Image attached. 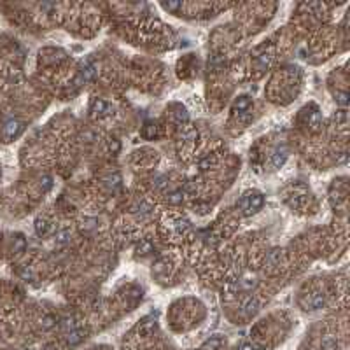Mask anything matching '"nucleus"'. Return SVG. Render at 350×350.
I'll list each match as a JSON object with an SVG mask.
<instances>
[{"instance_id": "nucleus-11", "label": "nucleus", "mask_w": 350, "mask_h": 350, "mask_svg": "<svg viewBox=\"0 0 350 350\" xmlns=\"http://www.w3.org/2000/svg\"><path fill=\"white\" fill-rule=\"evenodd\" d=\"M240 350H259V348H256L252 343H243L242 347H240Z\"/></svg>"}, {"instance_id": "nucleus-1", "label": "nucleus", "mask_w": 350, "mask_h": 350, "mask_svg": "<svg viewBox=\"0 0 350 350\" xmlns=\"http://www.w3.org/2000/svg\"><path fill=\"white\" fill-rule=\"evenodd\" d=\"M240 210L243 212V215H252L256 212H259L265 205V196L259 191H249L242 196L240 200Z\"/></svg>"}, {"instance_id": "nucleus-9", "label": "nucleus", "mask_w": 350, "mask_h": 350, "mask_svg": "<svg viewBox=\"0 0 350 350\" xmlns=\"http://www.w3.org/2000/svg\"><path fill=\"white\" fill-rule=\"evenodd\" d=\"M322 348L324 350H338V341H336V338H333V336H324L322 338Z\"/></svg>"}, {"instance_id": "nucleus-6", "label": "nucleus", "mask_w": 350, "mask_h": 350, "mask_svg": "<svg viewBox=\"0 0 350 350\" xmlns=\"http://www.w3.org/2000/svg\"><path fill=\"white\" fill-rule=\"evenodd\" d=\"M65 340H67V343H69L70 347H76V345H79L81 341L84 340V331H82L81 328L72 329V331H69L65 334Z\"/></svg>"}, {"instance_id": "nucleus-7", "label": "nucleus", "mask_w": 350, "mask_h": 350, "mask_svg": "<svg viewBox=\"0 0 350 350\" xmlns=\"http://www.w3.org/2000/svg\"><path fill=\"white\" fill-rule=\"evenodd\" d=\"M258 310H259V301L256 300V298H249V300L243 301V305H242V313H243V315L252 317L254 313H258Z\"/></svg>"}, {"instance_id": "nucleus-8", "label": "nucleus", "mask_w": 350, "mask_h": 350, "mask_svg": "<svg viewBox=\"0 0 350 350\" xmlns=\"http://www.w3.org/2000/svg\"><path fill=\"white\" fill-rule=\"evenodd\" d=\"M156 329V321L154 319H144L139 324V333L144 334V336H149L152 331Z\"/></svg>"}, {"instance_id": "nucleus-5", "label": "nucleus", "mask_w": 350, "mask_h": 350, "mask_svg": "<svg viewBox=\"0 0 350 350\" xmlns=\"http://www.w3.org/2000/svg\"><path fill=\"white\" fill-rule=\"evenodd\" d=\"M324 294L322 293H313V294H310L308 298H306V303H305V306H306V310H319V308H322L324 306Z\"/></svg>"}, {"instance_id": "nucleus-10", "label": "nucleus", "mask_w": 350, "mask_h": 350, "mask_svg": "<svg viewBox=\"0 0 350 350\" xmlns=\"http://www.w3.org/2000/svg\"><path fill=\"white\" fill-rule=\"evenodd\" d=\"M51 224L46 221V219H37V224H35V230H37V233L41 235V237H44V235H48Z\"/></svg>"}, {"instance_id": "nucleus-4", "label": "nucleus", "mask_w": 350, "mask_h": 350, "mask_svg": "<svg viewBox=\"0 0 350 350\" xmlns=\"http://www.w3.org/2000/svg\"><path fill=\"white\" fill-rule=\"evenodd\" d=\"M91 112L95 114V116H98V117L109 116V114L112 112V105L109 104V102H105V100H95L91 104Z\"/></svg>"}, {"instance_id": "nucleus-3", "label": "nucleus", "mask_w": 350, "mask_h": 350, "mask_svg": "<svg viewBox=\"0 0 350 350\" xmlns=\"http://www.w3.org/2000/svg\"><path fill=\"white\" fill-rule=\"evenodd\" d=\"M250 109H252V100H250L249 97H238L237 102H235L233 105V112L238 114V116H249L250 114Z\"/></svg>"}, {"instance_id": "nucleus-2", "label": "nucleus", "mask_w": 350, "mask_h": 350, "mask_svg": "<svg viewBox=\"0 0 350 350\" xmlns=\"http://www.w3.org/2000/svg\"><path fill=\"white\" fill-rule=\"evenodd\" d=\"M21 130H23V123H21V121L11 119V121H7V123L4 124L2 135H4V139L11 140V139H14V137H18L19 133H21Z\"/></svg>"}]
</instances>
